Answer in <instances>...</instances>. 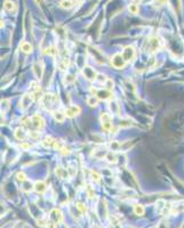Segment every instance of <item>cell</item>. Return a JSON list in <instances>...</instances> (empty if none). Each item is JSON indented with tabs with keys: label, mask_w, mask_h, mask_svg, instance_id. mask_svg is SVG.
Instances as JSON below:
<instances>
[{
	"label": "cell",
	"mask_w": 184,
	"mask_h": 228,
	"mask_svg": "<svg viewBox=\"0 0 184 228\" xmlns=\"http://www.w3.org/2000/svg\"><path fill=\"white\" fill-rule=\"evenodd\" d=\"M23 125L29 128L30 131H39L45 127V120L43 119L41 115L34 114L30 119L23 120Z\"/></svg>",
	"instance_id": "cell-1"
},
{
	"label": "cell",
	"mask_w": 184,
	"mask_h": 228,
	"mask_svg": "<svg viewBox=\"0 0 184 228\" xmlns=\"http://www.w3.org/2000/svg\"><path fill=\"white\" fill-rule=\"evenodd\" d=\"M41 105L45 110L49 111V112H54V107H55V104L59 102V97L55 94H45L44 96H41Z\"/></svg>",
	"instance_id": "cell-2"
},
{
	"label": "cell",
	"mask_w": 184,
	"mask_h": 228,
	"mask_svg": "<svg viewBox=\"0 0 184 228\" xmlns=\"http://www.w3.org/2000/svg\"><path fill=\"white\" fill-rule=\"evenodd\" d=\"M162 47V41L159 37H152L147 40V49L149 54H155L158 50H160Z\"/></svg>",
	"instance_id": "cell-3"
},
{
	"label": "cell",
	"mask_w": 184,
	"mask_h": 228,
	"mask_svg": "<svg viewBox=\"0 0 184 228\" xmlns=\"http://www.w3.org/2000/svg\"><path fill=\"white\" fill-rule=\"evenodd\" d=\"M93 95L96 96L100 101H111L113 99V95H112V91L109 89L104 88V89H93Z\"/></svg>",
	"instance_id": "cell-4"
},
{
	"label": "cell",
	"mask_w": 184,
	"mask_h": 228,
	"mask_svg": "<svg viewBox=\"0 0 184 228\" xmlns=\"http://www.w3.org/2000/svg\"><path fill=\"white\" fill-rule=\"evenodd\" d=\"M100 120H101L102 128H103L105 131H112V130H113L112 119H111L110 114H108V113H105V112H102V113H101V117H100Z\"/></svg>",
	"instance_id": "cell-5"
},
{
	"label": "cell",
	"mask_w": 184,
	"mask_h": 228,
	"mask_svg": "<svg viewBox=\"0 0 184 228\" xmlns=\"http://www.w3.org/2000/svg\"><path fill=\"white\" fill-rule=\"evenodd\" d=\"M127 64V62L125 60V58L122 57V55L120 52L114 54L112 57H111V65L114 67V68H124Z\"/></svg>",
	"instance_id": "cell-6"
},
{
	"label": "cell",
	"mask_w": 184,
	"mask_h": 228,
	"mask_svg": "<svg viewBox=\"0 0 184 228\" xmlns=\"http://www.w3.org/2000/svg\"><path fill=\"white\" fill-rule=\"evenodd\" d=\"M33 99H34V95L33 94H25V95H23L22 96V98L20 99V109L23 111H25V110H28L30 106H31V104H32V102H33Z\"/></svg>",
	"instance_id": "cell-7"
},
{
	"label": "cell",
	"mask_w": 184,
	"mask_h": 228,
	"mask_svg": "<svg viewBox=\"0 0 184 228\" xmlns=\"http://www.w3.org/2000/svg\"><path fill=\"white\" fill-rule=\"evenodd\" d=\"M121 55L125 58L126 62L129 63V62H133L135 59V57H136V50H135V48L133 46H126Z\"/></svg>",
	"instance_id": "cell-8"
},
{
	"label": "cell",
	"mask_w": 184,
	"mask_h": 228,
	"mask_svg": "<svg viewBox=\"0 0 184 228\" xmlns=\"http://www.w3.org/2000/svg\"><path fill=\"white\" fill-rule=\"evenodd\" d=\"M44 68H45L44 62H43L41 59H40V60H37V62L33 64L32 70H33V73H34V75H36V78H37L38 80H41V79H43Z\"/></svg>",
	"instance_id": "cell-9"
},
{
	"label": "cell",
	"mask_w": 184,
	"mask_h": 228,
	"mask_svg": "<svg viewBox=\"0 0 184 228\" xmlns=\"http://www.w3.org/2000/svg\"><path fill=\"white\" fill-rule=\"evenodd\" d=\"M82 74H84V76L88 81H96L97 75H98V73L90 66H84V68H82Z\"/></svg>",
	"instance_id": "cell-10"
},
{
	"label": "cell",
	"mask_w": 184,
	"mask_h": 228,
	"mask_svg": "<svg viewBox=\"0 0 184 228\" xmlns=\"http://www.w3.org/2000/svg\"><path fill=\"white\" fill-rule=\"evenodd\" d=\"M64 113H65L66 118H74V117L79 115L81 113V109L78 105H71L70 107H67L64 111Z\"/></svg>",
	"instance_id": "cell-11"
},
{
	"label": "cell",
	"mask_w": 184,
	"mask_h": 228,
	"mask_svg": "<svg viewBox=\"0 0 184 228\" xmlns=\"http://www.w3.org/2000/svg\"><path fill=\"white\" fill-rule=\"evenodd\" d=\"M49 217H51V220L56 222V224H59V222L63 221V214H62L59 209H54V210H52Z\"/></svg>",
	"instance_id": "cell-12"
},
{
	"label": "cell",
	"mask_w": 184,
	"mask_h": 228,
	"mask_svg": "<svg viewBox=\"0 0 184 228\" xmlns=\"http://www.w3.org/2000/svg\"><path fill=\"white\" fill-rule=\"evenodd\" d=\"M4 7H5V9L7 12L12 13V14H15L17 12V6H16V4H15L14 1H12V0H6L5 4H4Z\"/></svg>",
	"instance_id": "cell-13"
},
{
	"label": "cell",
	"mask_w": 184,
	"mask_h": 228,
	"mask_svg": "<svg viewBox=\"0 0 184 228\" xmlns=\"http://www.w3.org/2000/svg\"><path fill=\"white\" fill-rule=\"evenodd\" d=\"M89 52L93 54V57L96 59V62H97V63H100V64H104V63H105L104 56L101 54V52H98L97 49H95V48H90V50H89Z\"/></svg>",
	"instance_id": "cell-14"
},
{
	"label": "cell",
	"mask_w": 184,
	"mask_h": 228,
	"mask_svg": "<svg viewBox=\"0 0 184 228\" xmlns=\"http://www.w3.org/2000/svg\"><path fill=\"white\" fill-rule=\"evenodd\" d=\"M33 189L39 194H43L47 189V185L45 184L44 181H37L36 184L33 185Z\"/></svg>",
	"instance_id": "cell-15"
},
{
	"label": "cell",
	"mask_w": 184,
	"mask_h": 228,
	"mask_svg": "<svg viewBox=\"0 0 184 228\" xmlns=\"http://www.w3.org/2000/svg\"><path fill=\"white\" fill-rule=\"evenodd\" d=\"M55 173H56V175L59 176V178H61V179H67V178H69L67 170L62 168V167H57V168L55 169Z\"/></svg>",
	"instance_id": "cell-16"
},
{
	"label": "cell",
	"mask_w": 184,
	"mask_h": 228,
	"mask_svg": "<svg viewBox=\"0 0 184 228\" xmlns=\"http://www.w3.org/2000/svg\"><path fill=\"white\" fill-rule=\"evenodd\" d=\"M15 137H16V139L18 140H24L26 138V136H28V133H25V130L23 129V128H17L16 130H15Z\"/></svg>",
	"instance_id": "cell-17"
},
{
	"label": "cell",
	"mask_w": 184,
	"mask_h": 228,
	"mask_svg": "<svg viewBox=\"0 0 184 228\" xmlns=\"http://www.w3.org/2000/svg\"><path fill=\"white\" fill-rule=\"evenodd\" d=\"M53 117L55 119V121H57V122H63L66 118L64 112H61V111H57V110L53 112Z\"/></svg>",
	"instance_id": "cell-18"
},
{
	"label": "cell",
	"mask_w": 184,
	"mask_h": 228,
	"mask_svg": "<svg viewBox=\"0 0 184 228\" xmlns=\"http://www.w3.org/2000/svg\"><path fill=\"white\" fill-rule=\"evenodd\" d=\"M20 48H21V50L23 52H25V54H29L33 50V47H32V44H29V42H26V41H23L21 46H20Z\"/></svg>",
	"instance_id": "cell-19"
},
{
	"label": "cell",
	"mask_w": 184,
	"mask_h": 228,
	"mask_svg": "<svg viewBox=\"0 0 184 228\" xmlns=\"http://www.w3.org/2000/svg\"><path fill=\"white\" fill-rule=\"evenodd\" d=\"M54 141H55V139H53L51 136H47V137L41 141V145H43L45 148L53 147V146H54Z\"/></svg>",
	"instance_id": "cell-20"
},
{
	"label": "cell",
	"mask_w": 184,
	"mask_h": 228,
	"mask_svg": "<svg viewBox=\"0 0 184 228\" xmlns=\"http://www.w3.org/2000/svg\"><path fill=\"white\" fill-rule=\"evenodd\" d=\"M98 103H100V99L94 95L89 96L88 98H87V104H88L90 107H95V106L98 105Z\"/></svg>",
	"instance_id": "cell-21"
},
{
	"label": "cell",
	"mask_w": 184,
	"mask_h": 228,
	"mask_svg": "<svg viewBox=\"0 0 184 228\" xmlns=\"http://www.w3.org/2000/svg\"><path fill=\"white\" fill-rule=\"evenodd\" d=\"M59 6L62 8H64V9H71L74 6V2L71 1V0H62L59 2Z\"/></svg>",
	"instance_id": "cell-22"
},
{
	"label": "cell",
	"mask_w": 184,
	"mask_h": 228,
	"mask_svg": "<svg viewBox=\"0 0 184 228\" xmlns=\"http://www.w3.org/2000/svg\"><path fill=\"white\" fill-rule=\"evenodd\" d=\"M145 212V209L142 204H135L134 205V213L136 216H143Z\"/></svg>",
	"instance_id": "cell-23"
},
{
	"label": "cell",
	"mask_w": 184,
	"mask_h": 228,
	"mask_svg": "<svg viewBox=\"0 0 184 228\" xmlns=\"http://www.w3.org/2000/svg\"><path fill=\"white\" fill-rule=\"evenodd\" d=\"M105 159H106V161L109 162V163H116L117 162V155H116V153L110 152V153L106 154Z\"/></svg>",
	"instance_id": "cell-24"
},
{
	"label": "cell",
	"mask_w": 184,
	"mask_h": 228,
	"mask_svg": "<svg viewBox=\"0 0 184 228\" xmlns=\"http://www.w3.org/2000/svg\"><path fill=\"white\" fill-rule=\"evenodd\" d=\"M44 54L49 55V56H55V55L57 54V49H56L55 47H49V48H47V49L45 50Z\"/></svg>",
	"instance_id": "cell-25"
},
{
	"label": "cell",
	"mask_w": 184,
	"mask_h": 228,
	"mask_svg": "<svg viewBox=\"0 0 184 228\" xmlns=\"http://www.w3.org/2000/svg\"><path fill=\"white\" fill-rule=\"evenodd\" d=\"M128 10H129L130 14H137L139 13V6L136 4H130L128 6Z\"/></svg>",
	"instance_id": "cell-26"
},
{
	"label": "cell",
	"mask_w": 184,
	"mask_h": 228,
	"mask_svg": "<svg viewBox=\"0 0 184 228\" xmlns=\"http://www.w3.org/2000/svg\"><path fill=\"white\" fill-rule=\"evenodd\" d=\"M90 178H92V180L93 181H100V179H101V175L100 173H97L96 171H90Z\"/></svg>",
	"instance_id": "cell-27"
},
{
	"label": "cell",
	"mask_w": 184,
	"mask_h": 228,
	"mask_svg": "<svg viewBox=\"0 0 184 228\" xmlns=\"http://www.w3.org/2000/svg\"><path fill=\"white\" fill-rule=\"evenodd\" d=\"M16 178H17V180L18 181H26V175L23 172V171H20V172H17V175H16Z\"/></svg>",
	"instance_id": "cell-28"
},
{
	"label": "cell",
	"mask_w": 184,
	"mask_h": 228,
	"mask_svg": "<svg viewBox=\"0 0 184 228\" xmlns=\"http://www.w3.org/2000/svg\"><path fill=\"white\" fill-rule=\"evenodd\" d=\"M77 209H78L80 212H82V213H85V212H86V210H87L86 205H85L84 203H81V202H78V203H77Z\"/></svg>",
	"instance_id": "cell-29"
},
{
	"label": "cell",
	"mask_w": 184,
	"mask_h": 228,
	"mask_svg": "<svg viewBox=\"0 0 184 228\" xmlns=\"http://www.w3.org/2000/svg\"><path fill=\"white\" fill-rule=\"evenodd\" d=\"M166 1H167V0H153L152 4L155 5V7H161V6H163V5L166 4Z\"/></svg>",
	"instance_id": "cell-30"
},
{
	"label": "cell",
	"mask_w": 184,
	"mask_h": 228,
	"mask_svg": "<svg viewBox=\"0 0 184 228\" xmlns=\"http://www.w3.org/2000/svg\"><path fill=\"white\" fill-rule=\"evenodd\" d=\"M46 228H57V224H56V222H54V221H52V220L47 221V224H46Z\"/></svg>",
	"instance_id": "cell-31"
},
{
	"label": "cell",
	"mask_w": 184,
	"mask_h": 228,
	"mask_svg": "<svg viewBox=\"0 0 184 228\" xmlns=\"http://www.w3.org/2000/svg\"><path fill=\"white\" fill-rule=\"evenodd\" d=\"M59 153H61V154H63V155H69L71 152H70V149H69V148H66L65 146H63V147L61 148Z\"/></svg>",
	"instance_id": "cell-32"
},
{
	"label": "cell",
	"mask_w": 184,
	"mask_h": 228,
	"mask_svg": "<svg viewBox=\"0 0 184 228\" xmlns=\"http://www.w3.org/2000/svg\"><path fill=\"white\" fill-rule=\"evenodd\" d=\"M20 147L23 148V149H29V148L31 147V145L28 144V143H21V144H20Z\"/></svg>",
	"instance_id": "cell-33"
},
{
	"label": "cell",
	"mask_w": 184,
	"mask_h": 228,
	"mask_svg": "<svg viewBox=\"0 0 184 228\" xmlns=\"http://www.w3.org/2000/svg\"><path fill=\"white\" fill-rule=\"evenodd\" d=\"M8 103H9V102H8L7 99H2V101H1V105H4V106H5V111L8 109V105H7ZM5 111H4V112H5ZM4 112H2V113H4Z\"/></svg>",
	"instance_id": "cell-34"
},
{
	"label": "cell",
	"mask_w": 184,
	"mask_h": 228,
	"mask_svg": "<svg viewBox=\"0 0 184 228\" xmlns=\"http://www.w3.org/2000/svg\"><path fill=\"white\" fill-rule=\"evenodd\" d=\"M158 228H168V225H167V222H166V221H161V222H160V225L158 226Z\"/></svg>",
	"instance_id": "cell-35"
},
{
	"label": "cell",
	"mask_w": 184,
	"mask_h": 228,
	"mask_svg": "<svg viewBox=\"0 0 184 228\" xmlns=\"http://www.w3.org/2000/svg\"><path fill=\"white\" fill-rule=\"evenodd\" d=\"M88 187V193H89V197H93L94 196V194H93V189L90 188V186H87Z\"/></svg>",
	"instance_id": "cell-36"
},
{
	"label": "cell",
	"mask_w": 184,
	"mask_h": 228,
	"mask_svg": "<svg viewBox=\"0 0 184 228\" xmlns=\"http://www.w3.org/2000/svg\"><path fill=\"white\" fill-rule=\"evenodd\" d=\"M36 2L39 4V5H43V4H44V0H36Z\"/></svg>",
	"instance_id": "cell-37"
},
{
	"label": "cell",
	"mask_w": 184,
	"mask_h": 228,
	"mask_svg": "<svg viewBox=\"0 0 184 228\" xmlns=\"http://www.w3.org/2000/svg\"><path fill=\"white\" fill-rule=\"evenodd\" d=\"M72 1H73L74 4H78V2H81L82 0H72Z\"/></svg>",
	"instance_id": "cell-38"
},
{
	"label": "cell",
	"mask_w": 184,
	"mask_h": 228,
	"mask_svg": "<svg viewBox=\"0 0 184 228\" xmlns=\"http://www.w3.org/2000/svg\"><path fill=\"white\" fill-rule=\"evenodd\" d=\"M13 228H21V225H20V224H17V225H15Z\"/></svg>",
	"instance_id": "cell-39"
},
{
	"label": "cell",
	"mask_w": 184,
	"mask_h": 228,
	"mask_svg": "<svg viewBox=\"0 0 184 228\" xmlns=\"http://www.w3.org/2000/svg\"><path fill=\"white\" fill-rule=\"evenodd\" d=\"M182 37H183L184 39V29H182Z\"/></svg>",
	"instance_id": "cell-40"
}]
</instances>
